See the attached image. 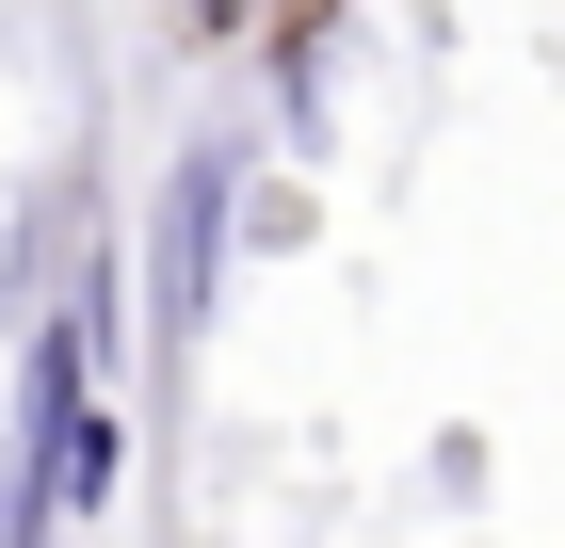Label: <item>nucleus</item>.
I'll use <instances>...</instances> for the list:
<instances>
[{"mask_svg":"<svg viewBox=\"0 0 565 548\" xmlns=\"http://www.w3.org/2000/svg\"><path fill=\"white\" fill-rule=\"evenodd\" d=\"M211 226H226V146H194L162 194V323H194L211 307Z\"/></svg>","mask_w":565,"mask_h":548,"instance_id":"nucleus-1","label":"nucleus"}]
</instances>
